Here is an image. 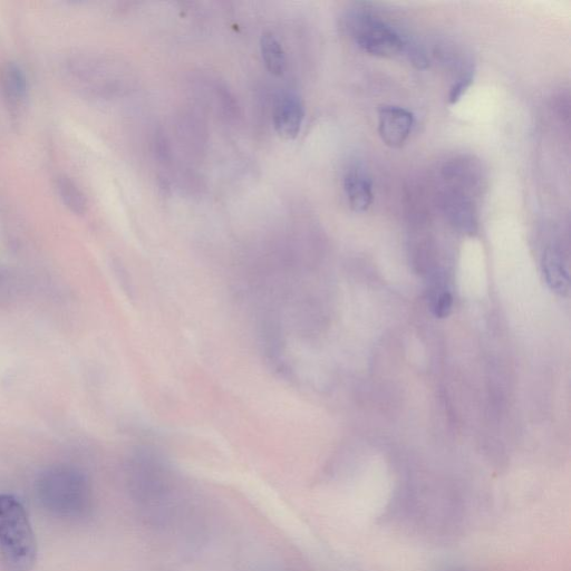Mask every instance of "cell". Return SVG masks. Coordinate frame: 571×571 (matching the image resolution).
<instances>
[{
    "label": "cell",
    "mask_w": 571,
    "mask_h": 571,
    "mask_svg": "<svg viewBox=\"0 0 571 571\" xmlns=\"http://www.w3.org/2000/svg\"><path fill=\"white\" fill-rule=\"evenodd\" d=\"M453 297L449 292L441 293L437 299H435L433 305L434 315L439 318H445L449 316L452 311Z\"/></svg>",
    "instance_id": "cell-13"
},
{
    "label": "cell",
    "mask_w": 571,
    "mask_h": 571,
    "mask_svg": "<svg viewBox=\"0 0 571 571\" xmlns=\"http://www.w3.org/2000/svg\"><path fill=\"white\" fill-rule=\"evenodd\" d=\"M37 493L43 506L64 518H81L91 508V489L84 474L77 469L58 466L42 473Z\"/></svg>",
    "instance_id": "cell-3"
},
{
    "label": "cell",
    "mask_w": 571,
    "mask_h": 571,
    "mask_svg": "<svg viewBox=\"0 0 571 571\" xmlns=\"http://www.w3.org/2000/svg\"><path fill=\"white\" fill-rule=\"evenodd\" d=\"M273 119L279 137L285 140L296 139L305 119L302 99L295 93L280 95L275 103Z\"/></svg>",
    "instance_id": "cell-7"
},
{
    "label": "cell",
    "mask_w": 571,
    "mask_h": 571,
    "mask_svg": "<svg viewBox=\"0 0 571 571\" xmlns=\"http://www.w3.org/2000/svg\"><path fill=\"white\" fill-rule=\"evenodd\" d=\"M543 272L546 283L553 292L567 295L569 274L563 257L555 249H548L543 258Z\"/></svg>",
    "instance_id": "cell-10"
},
{
    "label": "cell",
    "mask_w": 571,
    "mask_h": 571,
    "mask_svg": "<svg viewBox=\"0 0 571 571\" xmlns=\"http://www.w3.org/2000/svg\"><path fill=\"white\" fill-rule=\"evenodd\" d=\"M132 497L149 524L168 527L183 508V498L176 480L164 464L150 456H140L130 473Z\"/></svg>",
    "instance_id": "cell-1"
},
{
    "label": "cell",
    "mask_w": 571,
    "mask_h": 571,
    "mask_svg": "<svg viewBox=\"0 0 571 571\" xmlns=\"http://www.w3.org/2000/svg\"><path fill=\"white\" fill-rule=\"evenodd\" d=\"M473 81V77L471 74L463 75L461 79H459L454 85L451 87V91L449 94V101L451 104L458 103L463 94L467 92L471 83Z\"/></svg>",
    "instance_id": "cell-14"
},
{
    "label": "cell",
    "mask_w": 571,
    "mask_h": 571,
    "mask_svg": "<svg viewBox=\"0 0 571 571\" xmlns=\"http://www.w3.org/2000/svg\"><path fill=\"white\" fill-rule=\"evenodd\" d=\"M37 545L34 531L21 502L0 495V556L6 571H31Z\"/></svg>",
    "instance_id": "cell-2"
},
{
    "label": "cell",
    "mask_w": 571,
    "mask_h": 571,
    "mask_svg": "<svg viewBox=\"0 0 571 571\" xmlns=\"http://www.w3.org/2000/svg\"><path fill=\"white\" fill-rule=\"evenodd\" d=\"M414 115L401 106L384 105L379 110V134L383 143L392 149L402 148L410 138Z\"/></svg>",
    "instance_id": "cell-6"
},
{
    "label": "cell",
    "mask_w": 571,
    "mask_h": 571,
    "mask_svg": "<svg viewBox=\"0 0 571 571\" xmlns=\"http://www.w3.org/2000/svg\"><path fill=\"white\" fill-rule=\"evenodd\" d=\"M348 203L355 212H365L373 203L372 183L361 171L350 170L344 179Z\"/></svg>",
    "instance_id": "cell-9"
},
{
    "label": "cell",
    "mask_w": 571,
    "mask_h": 571,
    "mask_svg": "<svg viewBox=\"0 0 571 571\" xmlns=\"http://www.w3.org/2000/svg\"><path fill=\"white\" fill-rule=\"evenodd\" d=\"M0 91L11 108L17 109L28 96V80L25 71L14 62H8L0 70Z\"/></svg>",
    "instance_id": "cell-8"
},
{
    "label": "cell",
    "mask_w": 571,
    "mask_h": 571,
    "mask_svg": "<svg viewBox=\"0 0 571 571\" xmlns=\"http://www.w3.org/2000/svg\"><path fill=\"white\" fill-rule=\"evenodd\" d=\"M57 191L64 205L77 215L86 210V199L82 190L70 178L61 177L57 181Z\"/></svg>",
    "instance_id": "cell-12"
},
{
    "label": "cell",
    "mask_w": 571,
    "mask_h": 571,
    "mask_svg": "<svg viewBox=\"0 0 571 571\" xmlns=\"http://www.w3.org/2000/svg\"><path fill=\"white\" fill-rule=\"evenodd\" d=\"M261 57L270 74L283 76L286 71L287 60L282 43L274 33H265L260 40Z\"/></svg>",
    "instance_id": "cell-11"
},
{
    "label": "cell",
    "mask_w": 571,
    "mask_h": 571,
    "mask_svg": "<svg viewBox=\"0 0 571 571\" xmlns=\"http://www.w3.org/2000/svg\"><path fill=\"white\" fill-rule=\"evenodd\" d=\"M441 207L445 217L454 228L463 234H476L478 230L477 209L470 193L449 186L442 193Z\"/></svg>",
    "instance_id": "cell-5"
},
{
    "label": "cell",
    "mask_w": 571,
    "mask_h": 571,
    "mask_svg": "<svg viewBox=\"0 0 571 571\" xmlns=\"http://www.w3.org/2000/svg\"><path fill=\"white\" fill-rule=\"evenodd\" d=\"M351 28L356 44L367 54L394 57L408 50L409 43L395 28L371 14L354 15Z\"/></svg>",
    "instance_id": "cell-4"
}]
</instances>
